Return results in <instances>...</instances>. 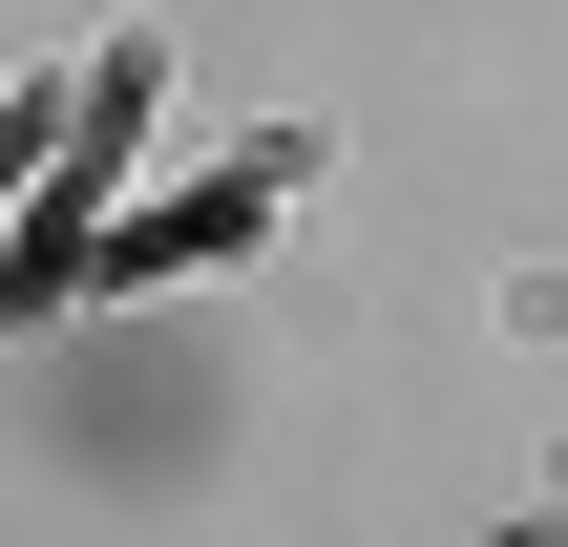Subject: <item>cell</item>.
Instances as JSON below:
<instances>
[{"instance_id": "cell-1", "label": "cell", "mask_w": 568, "mask_h": 547, "mask_svg": "<svg viewBox=\"0 0 568 547\" xmlns=\"http://www.w3.org/2000/svg\"><path fill=\"white\" fill-rule=\"evenodd\" d=\"M548 547H568V527H548Z\"/></svg>"}]
</instances>
